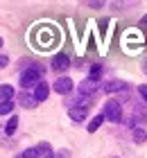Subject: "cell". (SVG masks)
<instances>
[{"mask_svg":"<svg viewBox=\"0 0 147 158\" xmlns=\"http://www.w3.org/2000/svg\"><path fill=\"white\" fill-rule=\"evenodd\" d=\"M102 115L111 122H120L122 120V109H120V102L118 99H109L104 104V109H102Z\"/></svg>","mask_w":147,"mask_h":158,"instance_id":"cell-2","label":"cell"},{"mask_svg":"<svg viewBox=\"0 0 147 158\" xmlns=\"http://www.w3.org/2000/svg\"><path fill=\"white\" fill-rule=\"evenodd\" d=\"M70 66V59H68V54H57L54 59H52V70H57V73H63V70H68Z\"/></svg>","mask_w":147,"mask_h":158,"instance_id":"cell-5","label":"cell"},{"mask_svg":"<svg viewBox=\"0 0 147 158\" xmlns=\"http://www.w3.org/2000/svg\"><path fill=\"white\" fill-rule=\"evenodd\" d=\"M138 93H141V97L147 102V84H141V86H138Z\"/></svg>","mask_w":147,"mask_h":158,"instance_id":"cell-17","label":"cell"},{"mask_svg":"<svg viewBox=\"0 0 147 158\" xmlns=\"http://www.w3.org/2000/svg\"><path fill=\"white\" fill-rule=\"evenodd\" d=\"M20 156H23V158H41V156H39V149H36V147H32V149H25V152L20 154Z\"/></svg>","mask_w":147,"mask_h":158,"instance_id":"cell-14","label":"cell"},{"mask_svg":"<svg viewBox=\"0 0 147 158\" xmlns=\"http://www.w3.org/2000/svg\"><path fill=\"white\" fill-rule=\"evenodd\" d=\"M59 158H70V152H66V149H63V152H59Z\"/></svg>","mask_w":147,"mask_h":158,"instance_id":"cell-19","label":"cell"},{"mask_svg":"<svg viewBox=\"0 0 147 158\" xmlns=\"http://www.w3.org/2000/svg\"><path fill=\"white\" fill-rule=\"evenodd\" d=\"M88 104H91V102H79L77 106H72V109L68 111V115L72 118V122H82L88 115Z\"/></svg>","mask_w":147,"mask_h":158,"instance_id":"cell-4","label":"cell"},{"mask_svg":"<svg viewBox=\"0 0 147 158\" xmlns=\"http://www.w3.org/2000/svg\"><path fill=\"white\" fill-rule=\"evenodd\" d=\"M41 84V70L39 66H29L20 73V86L23 88H36Z\"/></svg>","mask_w":147,"mask_h":158,"instance_id":"cell-1","label":"cell"},{"mask_svg":"<svg viewBox=\"0 0 147 158\" xmlns=\"http://www.w3.org/2000/svg\"><path fill=\"white\" fill-rule=\"evenodd\" d=\"M7 63H9V59H7V56L2 54V56H0V66H2V68H5V66H7Z\"/></svg>","mask_w":147,"mask_h":158,"instance_id":"cell-18","label":"cell"},{"mask_svg":"<svg viewBox=\"0 0 147 158\" xmlns=\"http://www.w3.org/2000/svg\"><path fill=\"white\" fill-rule=\"evenodd\" d=\"M36 149H39V156H41V158H52V147H50L48 142L36 145Z\"/></svg>","mask_w":147,"mask_h":158,"instance_id":"cell-11","label":"cell"},{"mask_svg":"<svg viewBox=\"0 0 147 158\" xmlns=\"http://www.w3.org/2000/svg\"><path fill=\"white\" fill-rule=\"evenodd\" d=\"M145 140H147V133L143 131V129H136V131H134V142L141 145V142H145Z\"/></svg>","mask_w":147,"mask_h":158,"instance_id":"cell-13","label":"cell"},{"mask_svg":"<svg viewBox=\"0 0 147 158\" xmlns=\"http://www.w3.org/2000/svg\"><path fill=\"white\" fill-rule=\"evenodd\" d=\"M11 102H2V104H0V113H2V115H9V113H11Z\"/></svg>","mask_w":147,"mask_h":158,"instance_id":"cell-15","label":"cell"},{"mask_svg":"<svg viewBox=\"0 0 147 158\" xmlns=\"http://www.w3.org/2000/svg\"><path fill=\"white\" fill-rule=\"evenodd\" d=\"M54 90L61 93V95L70 93V90H72V79H70V77H59L57 81H54Z\"/></svg>","mask_w":147,"mask_h":158,"instance_id":"cell-6","label":"cell"},{"mask_svg":"<svg viewBox=\"0 0 147 158\" xmlns=\"http://www.w3.org/2000/svg\"><path fill=\"white\" fill-rule=\"evenodd\" d=\"M104 90H106V93H113V90H127V84H124V81H109V84H104Z\"/></svg>","mask_w":147,"mask_h":158,"instance_id":"cell-8","label":"cell"},{"mask_svg":"<svg viewBox=\"0 0 147 158\" xmlns=\"http://www.w3.org/2000/svg\"><path fill=\"white\" fill-rule=\"evenodd\" d=\"M100 88V79L97 77H93V75H88L86 79H84V81L82 84H79V93H82V95H93V93L95 90H97Z\"/></svg>","mask_w":147,"mask_h":158,"instance_id":"cell-3","label":"cell"},{"mask_svg":"<svg viewBox=\"0 0 147 158\" xmlns=\"http://www.w3.org/2000/svg\"><path fill=\"white\" fill-rule=\"evenodd\" d=\"M104 120H106V118L102 115V113H100L97 118H93L91 122H88V133H95V131H97V129H100V124H102V122H104Z\"/></svg>","mask_w":147,"mask_h":158,"instance_id":"cell-10","label":"cell"},{"mask_svg":"<svg viewBox=\"0 0 147 158\" xmlns=\"http://www.w3.org/2000/svg\"><path fill=\"white\" fill-rule=\"evenodd\" d=\"M48 95H50L48 84H45V81H41V84L34 88V99H36V102H43V99H48Z\"/></svg>","mask_w":147,"mask_h":158,"instance_id":"cell-7","label":"cell"},{"mask_svg":"<svg viewBox=\"0 0 147 158\" xmlns=\"http://www.w3.org/2000/svg\"><path fill=\"white\" fill-rule=\"evenodd\" d=\"M0 97H2V102H11L14 97V88L9 84H2V88H0Z\"/></svg>","mask_w":147,"mask_h":158,"instance_id":"cell-9","label":"cell"},{"mask_svg":"<svg viewBox=\"0 0 147 158\" xmlns=\"http://www.w3.org/2000/svg\"><path fill=\"white\" fill-rule=\"evenodd\" d=\"M16 127H18V118H14V115H11V120L5 124V133H7V135H11L14 131H16Z\"/></svg>","mask_w":147,"mask_h":158,"instance_id":"cell-12","label":"cell"},{"mask_svg":"<svg viewBox=\"0 0 147 158\" xmlns=\"http://www.w3.org/2000/svg\"><path fill=\"white\" fill-rule=\"evenodd\" d=\"M34 104H36V99H34V95H32V97H23V106H25V109H32Z\"/></svg>","mask_w":147,"mask_h":158,"instance_id":"cell-16","label":"cell"}]
</instances>
